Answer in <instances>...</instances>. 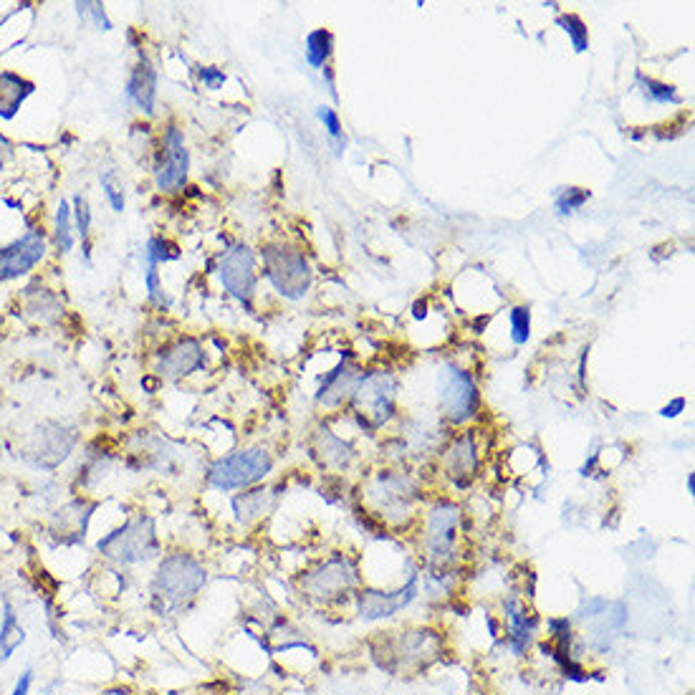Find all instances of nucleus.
<instances>
[{"label":"nucleus","mask_w":695,"mask_h":695,"mask_svg":"<svg viewBox=\"0 0 695 695\" xmlns=\"http://www.w3.org/2000/svg\"><path fill=\"white\" fill-rule=\"evenodd\" d=\"M208 582L203 564L190 554H170L157 567L152 579V594L162 610H180L190 605Z\"/></svg>","instance_id":"nucleus-1"},{"label":"nucleus","mask_w":695,"mask_h":695,"mask_svg":"<svg viewBox=\"0 0 695 695\" xmlns=\"http://www.w3.org/2000/svg\"><path fill=\"white\" fill-rule=\"evenodd\" d=\"M438 632L433 630H400L382 632L380 647H375V658L390 673H415L428 668L440 655Z\"/></svg>","instance_id":"nucleus-2"},{"label":"nucleus","mask_w":695,"mask_h":695,"mask_svg":"<svg viewBox=\"0 0 695 695\" xmlns=\"http://www.w3.org/2000/svg\"><path fill=\"white\" fill-rule=\"evenodd\" d=\"M97 549L102 551V556H107L109 562L122 564V567L150 562L160 551L155 521L142 514L134 516V519L124 521L119 529H114L112 534L99 539Z\"/></svg>","instance_id":"nucleus-3"},{"label":"nucleus","mask_w":695,"mask_h":695,"mask_svg":"<svg viewBox=\"0 0 695 695\" xmlns=\"http://www.w3.org/2000/svg\"><path fill=\"white\" fill-rule=\"evenodd\" d=\"M271 471L273 458L266 448H243L215 460L208 471V483L218 491H236L263 481Z\"/></svg>","instance_id":"nucleus-4"},{"label":"nucleus","mask_w":695,"mask_h":695,"mask_svg":"<svg viewBox=\"0 0 695 695\" xmlns=\"http://www.w3.org/2000/svg\"><path fill=\"white\" fill-rule=\"evenodd\" d=\"M263 273L271 281L273 289L286 299H301L311 289L309 261L304 253L291 246H266L263 248Z\"/></svg>","instance_id":"nucleus-5"},{"label":"nucleus","mask_w":695,"mask_h":695,"mask_svg":"<svg viewBox=\"0 0 695 695\" xmlns=\"http://www.w3.org/2000/svg\"><path fill=\"white\" fill-rule=\"evenodd\" d=\"M357 584L359 572L349 556H332L301 579V589L306 597L324 602V605H337V602L347 599L357 589Z\"/></svg>","instance_id":"nucleus-6"},{"label":"nucleus","mask_w":695,"mask_h":695,"mask_svg":"<svg viewBox=\"0 0 695 695\" xmlns=\"http://www.w3.org/2000/svg\"><path fill=\"white\" fill-rule=\"evenodd\" d=\"M395 377L387 372L362 375L354 390V412L367 430H380L395 415Z\"/></svg>","instance_id":"nucleus-7"},{"label":"nucleus","mask_w":695,"mask_h":695,"mask_svg":"<svg viewBox=\"0 0 695 695\" xmlns=\"http://www.w3.org/2000/svg\"><path fill=\"white\" fill-rule=\"evenodd\" d=\"M440 407L443 415L448 417V423L466 425L481 410V395H478V385L466 369L448 367L440 375Z\"/></svg>","instance_id":"nucleus-8"},{"label":"nucleus","mask_w":695,"mask_h":695,"mask_svg":"<svg viewBox=\"0 0 695 695\" xmlns=\"http://www.w3.org/2000/svg\"><path fill=\"white\" fill-rule=\"evenodd\" d=\"M152 175H155L157 190L167 195L180 193V190L188 185L190 152L188 147H185V134H182V129L170 127L165 132L160 152H157L155 157Z\"/></svg>","instance_id":"nucleus-9"},{"label":"nucleus","mask_w":695,"mask_h":695,"mask_svg":"<svg viewBox=\"0 0 695 695\" xmlns=\"http://www.w3.org/2000/svg\"><path fill=\"white\" fill-rule=\"evenodd\" d=\"M218 276L220 284L225 286V291H228L233 299H238L241 304H251L258 286L256 253H253L246 243H233L228 251L220 253Z\"/></svg>","instance_id":"nucleus-10"},{"label":"nucleus","mask_w":695,"mask_h":695,"mask_svg":"<svg viewBox=\"0 0 695 695\" xmlns=\"http://www.w3.org/2000/svg\"><path fill=\"white\" fill-rule=\"evenodd\" d=\"M76 443H79V435H76L74 428L64 423H43L31 435L26 458L31 466L51 471V468H59L69 458Z\"/></svg>","instance_id":"nucleus-11"},{"label":"nucleus","mask_w":695,"mask_h":695,"mask_svg":"<svg viewBox=\"0 0 695 695\" xmlns=\"http://www.w3.org/2000/svg\"><path fill=\"white\" fill-rule=\"evenodd\" d=\"M458 524L460 511L453 503H438L428 514L425 524V551L430 562L445 567L455 559V546H458Z\"/></svg>","instance_id":"nucleus-12"},{"label":"nucleus","mask_w":695,"mask_h":695,"mask_svg":"<svg viewBox=\"0 0 695 695\" xmlns=\"http://www.w3.org/2000/svg\"><path fill=\"white\" fill-rule=\"evenodd\" d=\"M43 256H46V233L41 228H28L21 238L0 246V284L31 273Z\"/></svg>","instance_id":"nucleus-13"},{"label":"nucleus","mask_w":695,"mask_h":695,"mask_svg":"<svg viewBox=\"0 0 695 695\" xmlns=\"http://www.w3.org/2000/svg\"><path fill=\"white\" fill-rule=\"evenodd\" d=\"M417 597V579L412 577L407 587L397 589V592H377V589H362L357 594V607L362 620H385V617H395L397 612L405 610L412 599Z\"/></svg>","instance_id":"nucleus-14"},{"label":"nucleus","mask_w":695,"mask_h":695,"mask_svg":"<svg viewBox=\"0 0 695 695\" xmlns=\"http://www.w3.org/2000/svg\"><path fill=\"white\" fill-rule=\"evenodd\" d=\"M503 627H506L508 650H511L516 658L529 653L539 622H536V617L531 615V610L519 597H511L506 605H503Z\"/></svg>","instance_id":"nucleus-15"},{"label":"nucleus","mask_w":695,"mask_h":695,"mask_svg":"<svg viewBox=\"0 0 695 695\" xmlns=\"http://www.w3.org/2000/svg\"><path fill=\"white\" fill-rule=\"evenodd\" d=\"M203 364V344L193 337H182L160 354L157 372L162 377H170V380H180V377H190L193 372H198Z\"/></svg>","instance_id":"nucleus-16"},{"label":"nucleus","mask_w":695,"mask_h":695,"mask_svg":"<svg viewBox=\"0 0 695 695\" xmlns=\"http://www.w3.org/2000/svg\"><path fill=\"white\" fill-rule=\"evenodd\" d=\"M359 380H362V372L354 367L352 359L342 357V362H339L332 372L324 375L316 400L324 407H339L344 400H349V397L354 395Z\"/></svg>","instance_id":"nucleus-17"},{"label":"nucleus","mask_w":695,"mask_h":695,"mask_svg":"<svg viewBox=\"0 0 695 695\" xmlns=\"http://www.w3.org/2000/svg\"><path fill=\"white\" fill-rule=\"evenodd\" d=\"M445 473L453 478L458 486H468L476 478L478 471V445L473 433H463L448 445L443 455Z\"/></svg>","instance_id":"nucleus-18"},{"label":"nucleus","mask_w":695,"mask_h":695,"mask_svg":"<svg viewBox=\"0 0 695 695\" xmlns=\"http://www.w3.org/2000/svg\"><path fill=\"white\" fill-rule=\"evenodd\" d=\"M129 102L139 109L142 114L152 117L157 107V71L150 64L145 54H139L137 64H134L132 74L127 79V89H124Z\"/></svg>","instance_id":"nucleus-19"},{"label":"nucleus","mask_w":695,"mask_h":695,"mask_svg":"<svg viewBox=\"0 0 695 695\" xmlns=\"http://www.w3.org/2000/svg\"><path fill=\"white\" fill-rule=\"evenodd\" d=\"M375 493H385V496H380V506L387 516H407L412 503H415V488L405 476L385 473V476L377 478Z\"/></svg>","instance_id":"nucleus-20"},{"label":"nucleus","mask_w":695,"mask_h":695,"mask_svg":"<svg viewBox=\"0 0 695 695\" xmlns=\"http://www.w3.org/2000/svg\"><path fill=\"white\" fill-rule=\"evenodd\" d=\"M36 91V84L16 71H0V119H16L23 102Z\"/></svg>","instance_id":"nucleus-21"},{"label":"nucleus","mask_w":695,"mask_h":695,"mask_svg":"<svg viewBox=\"0 0 695 695\" xmlns=\"http://www.w3.org/2000/svg\"><path fill=\"white\" fill-rule=\"evenodd\" d=\"M23 306H26L28 316H33L41 324H54L61 316V311H64L59 296L41 284H31L23 291Z\"/></svg>","instance_id":"nucleus-22"},{"label":"nucleus","mask_w":695,"mask_h":695,"mask_svg":"<svg viewBox=\"0 0 695 695\" xmlns=\"http://www.w3.org/2000/svg\"><path fill=\"white\" fill-rule=\"evenodd\" d=\"M271 506H273L271 488H253V491L241 493V496L233 498V511H236L238 521H243V524H251V521L261 519Z\"/></svg>","instance_id":"nucleus-23"},{"label":"nucleus","mask_w":695,"mask_h":695,"mask_svg":"<svg viewBox=\"0 0 695 695\" xmlns=\"http://www.w3.org/2000/svg\"><path fill=\"white\" fill-rule=\"evenodd\" d=\"M334 51V36L327 28H316L306 36V61H309L314 69H324L327 61L332 59Z\"/></svg>","instance_id":"nucleus-24"},{"label":"nucleus","mask_w":695,"mask_h":695,"mask_svg":"<svg viewBox=\"0 0 695 695\" xmlns=\"http://www.w3.org/2000/svg\"><path fill=\"white\" fill-rule=\"evenodd\" d=\"M23 640H26V635H23L21 622H18L11 605H6V615H3V625H0V663H6L16 653V647L23 645Z\"/></svg>","instance_id":"nucleus-25"},{"label":"nucleus","mask_w":695,"mask_h":695,"mask_svg":"<svg viewBox=\"0 0 695 695\" xmlns=\"http://www.w3.org/2000/svg\"><path fill=\"white\" fill-rule=\"evenodd\" d=\"M54 241L59 253H71L74 251L76 243V233H74V215H71V205L66 200H61L59 210H56V223H54Z\"/></svg>","instance_id":"nucleus-26"},{"label":"nucleus","mask_w":695,"mask_h":695,"mask_svg":"<svg viewBox=\"0 0 695 695\" xmlns=\"http://www.w3.org/2000/svg\"><path fill=\"white\" fill-rule=\"evenodd\" d=\"M180 256H182L180 246H177L175 241H170V238L155 236V238H150V241H147V246H145V263H147V266L160 268L162 263L177 261V258H180Z\"/></svg>","instance_id":"nucleus-27"},{"label":"nucleus","mask_w":695,"mask_h":695,"mask_svg":"<svg viewBox=\"0 0 695 695\" xmlns=\"http://www.w3.org/2000/svg\"><path fill=\"white\" fill-rule=\"evenodd\" d=\"M71 215H74V233L81 238V248H84V258L89 261L91 251H89V233H91V205L84 195H76L74 198V208H71Z\"/></svg>","instance_id":"nucleus-28"},{"label":"nucleus","mask_w":695,"mask_h":695,"mask_svg":"<svg viewBox=\"0 0 695 695\" xmlns=\"http://www.w3.org/2000/svg\"><path fill=\"white\" fill-rule=\"evenodd\" d=\"M556 23H559V28L567 33L577 54H584V51L589 49V31H587V23H584L582 18L574 16V13H567V16H559V21Z\"/></svg>","instance_id":"nucleus-29"},{"label":"nucleus","mask_w":695,"mask_h":695,"mask_svg":"<svg viewBox=\"0 0 695 695\" xmlns=\"http://www.w3.org/2000/svg\"><path fill=\"white\" fill-rule=\"evenodd\" d=\"M102 190L104 195H107L109 205H112L114 213H122L124 205H127V198H124V182L122 177H119L117 170H107L102 177Z\"/></svg>","instance_id":"nucleus-30"},{"label":"nucleus","mask_w":695,"mask_h":695,"mask_svg":"<svg viewBox=\"0 0 695 695\" xmlns=\"http://www.w3.org/2000/svg\"><path fill=\"white\" fill-rule=\"evenodd\" d=\"M321 455H324V463H329V466H347V460L352 458V450H349V445H344V440L334 438V435H329V430H324Z\"/></svg>","instance_id":"nucleus-31"},{"label":"nucleus","mask_w":695,"mask_h":695,"mask_svg":"<svg viewBox=\"0 0 695 695\" xmlns=\"http://www.w3.org/2000/svg\"><path fill=\"white\" fill-rule=\"evenodd\" d=\"M508 324H511V339L514 344H526L531 337V311L529 306H516L508 314Z\"/></svg>","instance_id":"nucleus-32"},{"label":"nucleus","mask_w":695,"mask_h":695,"mask_svg":"<svg viewBox=\"0 0 695 695\" xmlns=\"http://www.w3.org/2000/svg\"><path fill=\"white\" fill-rule=\"evenodd\" d=\"M637 81H640L642 91H645L647 97L653 99V102L658 104H678L680 97L678 91L673 89L670 84H663V81H655V79H645V76H637Z\"/></svg>","instance_id":"nucleus-33"},{"label":"nucleus","mask_w":695,"mask_h":695,"mask_svg":"<svg viewBox=\"0 0 695 695\" xmlns=\"http://www.w3.org/2000/svg\"><path fill=\"white\" fill-rule=\"evenodd\" d=\"M589 200V190L584 188H564V193L556 198V210L562 215L574 213V210L582 208L584 203Z\"/></svg>","instance_id":"nucleus-34"},{"label":"nucleus","mask_w":695,"mask_h":695,"mask_svg":"<svg viewBox=\"0 0 695 695\" xmlns=\"http://www.w3.org/2000/svg\"><path fill=\"white\" fill-rule=\"evenodd\" d=\"M76 13H79V18H89L99 31H112V21L107 18L102 3H76Z\"/></svg>","instance_id":"nucleus-35"},{"label":"nucleus","mask_w":695,"mask_h":695,"mask_svg":"<svg viewBox=\"0 0 695 695\" xmlns=\"http://www.w3.org/2000/svg\"><path fill=\"white\" fill-rule=\"evenodd\" d=\"M145 286H147V296H150L152 304H157V306L170 304L165 296V289H162V278H160V271H157V266H145Z\"/></svg>","instance_id":"nucleus-36"},{"label":"nucleus","mask_w":695,"mask_h":695,"mask_svg":"<svg viewBox=\"0 0 695 695\" xmlns=\"http://www.w3.org/2000/svg\"><path fill=\"white\" fill-rule=\"evenodd\" d=\"M319 119L324 122V127H327V132L332 134L334 139H342V122H339V114L334 112V109L329 107H319Z\"/></svg>","instance_id":"nucleus-37"},{"label":"nucleus","mask_w":695,"mask_h":695,"mask_svg":"<svg viewBox=\"0 0 695 695\" xmlns=\"http://www.w3.org/2000/svg\"><path fill=\"white\" fill-rule=\"evenodd\" d=\"M200 81L205 84V89L215 91L225 84V74L223 69H218V66H203V69H200Z\"/></svg>","instance_id":"nucleus-38"},{"label":"nucleus","mask_w":695,"mask_h":695,"mask_svg":"<svg viewBox=\"0 0 695 695\" xmlns=\"http://www.w3.org/2000/svg\"><path fill=\"white\" fill-rule=\"evenodd\" d=\"M13 157V145H11V139L6 137V134L0 132V170L6 167V162L11 160Z\"/></svg>","instance_id":"nucleus-39"},{"label":"nucleus","mask_w":695,"mask_h":695,"mask_svg":"<svg viewBox=\"0 0 695 695\" xmlns=\"http://www.w3.org/2000/svg\"><path fill=\"white\" fill-rule=\"evenodd\" d=\"M31 683H33V673L31 670H26V673L18 678L16 688H13V695H28V690H31Z\"/></svg>","instance_id":"nucleus-40"},{"label":"nucleus","mask_w":695,"mask_h":695,"mask_svg":"<svg viewBox=\"0 0 695 695\" xmlns=\"http://www.w3.org/2000/svg\"><path fill=\"white\" fill-rule=\"evenodd\" d=\"M685 410V397H678V400H673L670 405H665L663 410H660V415L663 417H675V415H680V412Z\"/></svg>","instance_id":"nucleus-41"},{"label":"nucleus","mask_w":695,"mask_h":695,"mask_svg":"<svg viewBox=\"0 0 695 695\" xmlns=\"http://www.w3.org/2000/svg\"><path fill=\"white\" fill-rule=\"evenodd\" d=\"M688 493L690 496L695 493V473H688Z\"/></svg>","instance_id":"nucleus-42"}]
</instances>
